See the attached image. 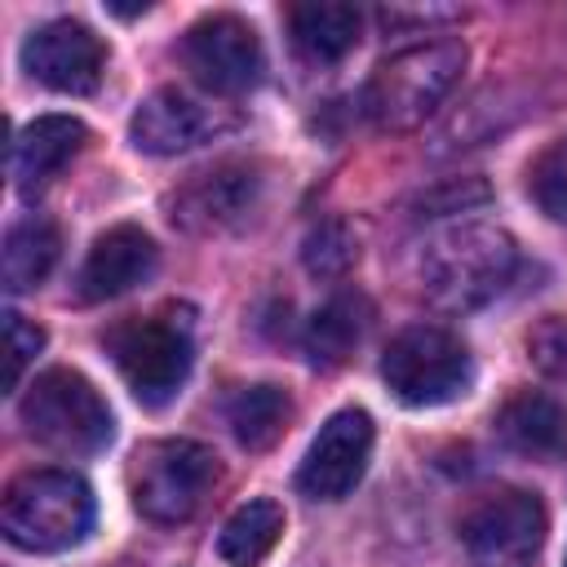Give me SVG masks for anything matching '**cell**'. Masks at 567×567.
<instances>
[{
	"label": "cell",
	"instance_id": "obj_1",
	"mask_svg": "<svg viewBox=\"0 0 567 567\" xmlns=\"http://www.w3.org/2000/svg\"><path fill=\"white\" fill-rule=\"evenodd\" d=\"M518 248L509 230L487 221H461L434 235L421 252V288L439 310L465 315L487 306L514 275Z\"/></svg>",
	"mask_w": 567,
	"mask_h": 567
},
{
	"label": "cell",
	"instance_id": "obj_2",
	"mask_svg": "<svg viewBox=\"0 0 567 567\" xmlns=\"http://www.w3.org/2000/svg\"><path fill=\"white\" fill-rule=\"evenodd\" d=\"M461 71H465V44L461 40L408 44L372 71V80L363 89V111L381 133H412L456 89Z\"/></svg>",
	"mask_w": 567,
	"mask_h": 567
},
{
	"label": "cell",
	"instance_id": "obj_3",
	"mask_svg": "<svg viewBox=\"0 0 567 567\" xmlns=\"http://www.w3.org/2000/svg\"><path fill=\"white\" fill-rule=\"evenodd\" d=\"M0 527L9 545L31 554L71 549L93 527V492L71 470H27L4 492Z\"/></svg>",
	"mask_w": 567,
	"mask_h": 567
},
{
	"label": "cell",
	"instance_id": "obj_4",
	"mask_svg": "<svg viewBox=\"0 0 567 567\" xmlns=\"http://www.w3.org/2000/svg\"><path fill=\"white\" fill-rule=\"evenodd\" d=\"M106 354L115 359L120 377L146 408H164L190 377L195 363V341H190V319L177 310L164 315H137L124 319L106 332Z\"/></svg>",
	"mask_w": 567,
	"mask_h": 567
},
{
	"label": "cell",
	"instance_id": "obj_5",
	"mask_svg": "<svg viewBox=\"0 0 567 567\" xmlns=\"http://www.w3.org/2000/svg\"><path fill=\"white\" fill-rule=\"evenodd\" d=\"M381 381L408 408H439L470 390L474 363L456 332H447L439 323H412L385 346Z\"/></svg>",
	"mask_w": 567,
	"mask_h": 567
},
{
	"label": "cell",
	"instance_id": "obj_6",
	"mask_svg": "<svg viewBox=\"0 0 567 567\" xmlns=\"http://www.w3.org/2000/svg\"><path fill=\"white\" fill-rule=\"evenodd\" d=\"M18 412H22L27 434L35 443L53 447V452L84 456V452H97V447L111 443V408H106V399L93 390L89 377H80L71 368L40 372L27 385Z\"/></svg>",
	"mask_w": 567,
	"mask_h": 567
},
{
	"label": "cell",
	"instance_id": "obj_7",
	"mask_svg": "<svg viewBox=\"0 0 567 567\" xmlns=\"http://www.w3.org/2000/svg\"><path fill=\"white\" fill-rule=\"evenodd\" d=\"M213 483L217 456L195 439H155L133 456V505L159 527L186 523L204 505Z\"/></svg>",
	"mask_w": 567,
	"mask_h": 567
},
{
	"label": "cell",
	"instance_id": "obj_8",
	"mask_svg": "<svg viewBox=\"0 0 567 567\" xmlns=\"http://www.w3.org/2000/svg\"><path fill=\"white\" fill-rule=\"evenodd\" d=\"M545 505L536 492L501 487L478 496L461 518V545L474 567H527L545 545Z\"/></svg>",
	"mask_w": 567,
	"mask_h": 567
},
{
	"label": "cell",
	"instance_id": "obj_9",
	"mask_svg": "<svg viewBox=\"0 0 567 567\" xmlns=\"http://www.w3.org/2000/svg\"><path fill=\"white\" fill-rule=\"evenodd\" d=\"M182 62H186V71L204 89L226 93V97H239V93L257 89L261 71H266L261 40H257V31L239 13H208V18H199L182 35Z\"/></svg>",
	"mask_w": 567,
	"mask_h": 567
},
{
	"label": "cell",
	"instance_id": "obj_10",
	"mask_svg": "<svg viewBox=\"0 0 567 567\" xmlns=\"http://www.w3.org/2000/svg\"><path fill=\"white\" fill-rule=\"evenodd\" d=\"M22 71L53 93L84 97L102 84L106 44L75 18H53L22 40Z\"/></svg>",
	"mask_w": 567,
	"mask_h": 567
},
{
	"label": "cell",
	"instance_id": "obj_11",
	"mask_svg": "<svg viewBox=\"0 0 567 567\" xmlns=\"http://www.w3.org/2000/svg\"><path fill=\"white\" fill-rule=\"evenodd\" d=\"M372 439H377V430H372V416L363 408L332 412L319 425V434H315V443H310V452H306V461L297 470V487L310 501H341V496H350L354 483L368 470Z\"/></svg>",
	"mask_w": 567,
	"mask_h": 567
},
{
	"label": "cell",
	"instance_id": "obj_12",
	"mask_svg": "<svg viewBox=\"0 0 567 567\" xmlns=\"http://www.w3.org/2000/svg\"><path fill=\"white\" fill-rule=\"evenodd\" d=\"M221 128H226V120L217 115V106L190 97L186 89H155L151 97H142V106L128 120V137L146 155L195 151V146L213 142Z\"/></svg>",
	"mask_w": 567,
	"mask_h": 567
},
{
	"label": "cell",
	"instance_id": "obj_13",
	"mask_svg": "<svg viewBox=\"0 0 567 567\" xmlns=\"http://www.w3.org/2000/svg\"><path fill=\"white\" fill-rule=\"evenodd\" d=\"M261 186H266V177L257 173V164H239V159L217 164V168L190 177V182L177 190V199H173V221L186 226V230H199V235L226 230V226L244 221V217L257 208Z\"/></svg>",
	"mask_w": 567,
	"mask_h": 567
},
{
	"label": "cell",
	"instance_id": "obj_14",
	"mask_svg": "<svg viewBox=\"0 0 567 567\" xmlns=\"http://www.w3.org/2000/svg\"><path fill=\"white\" fill-rule=\"evenodd\" d=\"M159 266V248L155 239L142 230V226H111L93 239L80 275H75V297L80 301H111V297H124L128 288L146 284Z\"/></svg>",
	"mask_w": 567,
	"mask_h": 567
},
{
	"label": "cell",
	"instance_id": "obj_15",
	"mask_svg": "<svg viewBox=\"0 0 567 567\" xmlns=\"http://www.w3.org/2000/svg\"><path fill=\"white\" fill-rule=\"evenodd\" d=\"M89 142V128L75 115H40L18 128L13 137V186L22 195H40Z\"/></svg>",
	"mask_w": 567,
	"mask_h": 567
},
{
	"label": "cell",
	"instance_id": "obj_16",
	"mask_svg": "<svg viewBox=\"0 0 567 567\" xmlns=\"http://www.w3.org/2000/svg\"><path fill=\"white\" fill-rule=\"evenodd\" d=\"M496 439L527 461H558L567 452V408L554 394L518 390L496 412Z\"/></svg>",
	"mask_w": 567,
	"mask_h": 567
},
{
	"label": "cell",
	"instance_id": "obj_17",
	"mask_svg": "<svg viewBox=\"0 0 567 567\" xmlns=\"http://www.w3.org/2000/svg\"><path fill=\"white\" fill-rule=\"evenodd\" d=\"M292 44L306 62H341L363 31V13L341 0H306L288 9Z\"/></svg>",
	"mask_w": 567,
	"mask_h": 567
},
{
	"label": "cell",
	"instance_id": "obj_18",
	"mask_svg": "<svg viewBox=\"0 0 567 567\" xmlns=\"http://www.w3.org/2000/svg\"><path fill=\"white\" fill-rule=\"evenodd\" d=\"M372 323V306L363 292H337L332 301H323L306 328V354L315 368H337L354 354V346L363 341Z\"/></svg>",
	"mask_w": 567,
	"mask_h": 567
},
{
	"label": "cell",
	"instance_id": "obj_19",
	"mask_svg": "<svg viewBox=\"0 0 567 567\" xmlns=\"http://www.w3.org/2000/svg\"><path fill=\"white\" fill-rule=\"evenodd\" d=\"M62 252V235L49 217L31 213L22 221L9 226L4 235V288L9 292H31L58 261Z\"/></svg>",
	"mask_w": 567,
	"mask_h": 567
},
{
	"label": "cell",
	"instance_id": "obj_20",
	"mask_svg": "<svg viewBox=\"0 0 567 567\" xmlns=\"http://www.w3.org/2000/svg\"><path fill=\"white\" fill-rule=\"evenodd\" d=\"M279 532H284V505L279 501H266V496L261 501H248V505H239L226 518V527L217 536V554L230 567H257L275 549Z\"/></svg>",
	"mask_w": 567,
	"mask_h": 567
},
{
	"label": "cell",
	"instance_id": "obj_21",
	"mask_svg": "<svg viewBox=\"0 0 567 567\" xmlns=\"http://www.w3.org/2000/svg\"><path fill=\"white\" fill-rule=\"evenodd\" d=\"M230 434L248 447V452H266L292 421V399L279 385H248L230 399L226 408Z\"/></svg>",
	"mask_w": 567,
	"mask_h": 567
},
{
	"label": "cell",
	"instance_id": "obj_22",
	"mask_svg": "<svg viewBox=\"0 0 567 567\" xmlns=\"http://www.w3.org/2000/svg\"><path fill=\"white\" fill-rule=\"evenodd\" d=\"M301 261H306V270L319 275V279H341V275L359 261V235L350 230V221L332 217V221H323V226H315V230L306 235Z\"/></svg>",
	"mask_w": 567,
	"mask_h": 567
},
{
	"label": "cell",
	"instance_id": "obj_23",
	"mask_svg": "<svg viewBox=\"0 0 567 567\" xmlns=\"http://www.w3.org/2000/svg\"><path fill=\"white\" fill-rule=\"evenodd\" d=\"M527 190H532L536 208H540L549 221L567 226V137L549 142V146L536 155V164H532V173H527Z\"/></svg>",
	"mask_w": 567,
	"mask_h": 567
},
{
	"label": "cell",
	"instance_id": "obj_24",
	"mask_svg": "<svg viewBox=\"0 0 567 567\" xmlns=\"http://www.w3.org/2000/svg\"><path fill=\"white\" fill-rule=\"evenodd\" d=\"M527 359L540 377L567 385V315H549L527 332Z\"/></svg>",
	"mask_w": 567,
	"mask_h": 567
},
{
	"label": "cell",
	"instance_id": "obj_25",
	"mask_svg": "<svg viewBox=\"0 0 567 567\" xmlns=\"http://www.w3.org/2000/svg\"><path fill=\"white\" fill-rule=\"evenodd\" d=\"M4 337H9V390H18L22 385V372H27V363L44 350V328L40 323H31L27 315H18V310H9L4 315Z\"/></svg>",
	"mask_w": 567,
	"mask_h": 567
},
{
	"label": "cell",
	"instance_id": "obj_26",
	"mask_svg": "<svg viewBox=\"0 0 567 567\" xmlns=\"http://www.w3.org/2000/svg\"><path fill=\"white\" fill-rule=\"evenodd\" d=\"M563 567H567V563H563Z\"/></svg>",
	"mask_w": 567,
	"mask_h": 567
}]
</instances>
